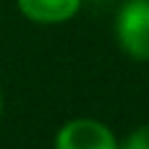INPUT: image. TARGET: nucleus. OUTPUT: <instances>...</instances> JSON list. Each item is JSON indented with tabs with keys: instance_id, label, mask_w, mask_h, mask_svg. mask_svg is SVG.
<instances>
[{
	"instance_id": "nucleus-1",
	"label": "nucleus",
	"mask_w": 149,
	"mask_h": 149,
	"mask_svg": "<svg viewBox=\"0 0 149 149\" xmlns=\"http://www.w3.org/2000/svg\"><path fill=\"white\" fill-rule=\"evenodd\" d=\"M115 39L128 58L149 60V0H126L118 8Z\"/></svg>"
},
{
	"instance_id": "nucleus-2",
	"label": "nucleus",
	"mask_w": 149,
	"mask_h": 149,
	"mask_svg": "<svg viewBox=\"0 0 149 149\" xmlns=\"http://www.w3.org/2000/svg\"><path fill=\"white\" fill-rule=\"evenodd\" d=\"M52 149H118V139L94 118H73L58 128Z\"/></svg>"
},
{
	"instance_id": "nucleus-3",
	"label": "nucleus",
	"mask_w": 149,
	"mask_h": 149,
	"mask_svg": "<svg viewBox=\"0 0 149 149\" xmlns=\"http://www.w3.org/2000/svg\"><path fill=\"white\" fill-rule=\"evenodd\" d=\"M16 8L34 24H63L81 10V0H16Z\"/></svg>"
},
{
	"instance_id": "nucleus-4",
	"label": "nucleus",
	"mask_w": 149,
	"mask_h": 149,
	"mask_svg": "<svg viewBox=\"0 0 149 149\" xmlns=\"http://www.w3.org/2000/svg\"><path fill=\"white\" fill-rule=\"evenodd\" d=\"M118 149H149V123L134 128L123 141H118Z\"/></svg>"
},
{
	"instance_id": "nucleus-5",
	"label": "nucleus",
	"mask_w": 149,
	"mask_h": 149,
	"mask_svg": "<svg viewBox=\"0 0 149 149\" xmlns=\"http://www.w3.org/2000/svg\"><path fill=\"white\" fill-rule=\"evenodd\" d=\"M0 113H3V92H0Z\"/></svg>"
}]
</instances>
